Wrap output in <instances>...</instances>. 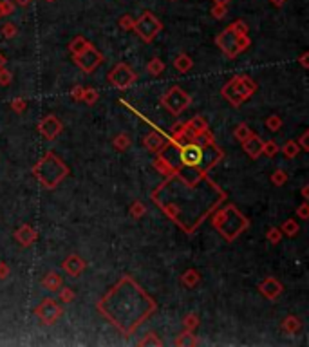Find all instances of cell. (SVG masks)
Listing matches in <instances>:
<instances>
[{
  "label": "cell",
  "instance_id": "cell-1",
  "mask_svg": "<svg viewBox=\"0 0 309 347\" xmlns=\"http://www.w3.org/2000/svg\"><path fill=\"white\" fill-rule=\"evenodd\" d=\"M33 174L40 179V183L45 188L53 190V188H56V186L60 185V181L69 174V168L58 156H54L53 152H49V154H45L44 159H42L38 165H35Z\"/></svg>",
  "mask_w": 309,
  "mask_h": 347
},
{
  "label": "cell",
  "instance_id": "cell-2",
  "mask_svg": "<svg viewBox=\"0 0 309 347\" xmlns=\"http://www.w3.org/2000/svg\"><path fill=\"white\" fill-rule=\"evenodd\" d=\"M257 90V83L248 76H235L223 87L221 94L228 99L233 107L242 105V101H246L253 92Z\"/></svg>",
  "mask_w": 309,
  "mask_h": 347
},
{
  "label": "cell",
  "instance_id": "cell-3",
  "mask_svg": "<svg viewBox=\"0 0 309 347\" xmlns=\"http://www.w3.org/2000/svg\"><path fill=\"white\" fill-rule=\"evenodd\" d=\"M161 29H163L161 20H159L154 13H150V11H145L134 24V31L138 33L139 38L143 42H147V44H150V42L159 35Z\"/></svg>",
  "mask_w": 309,
  "mask_h": 347
},
{
  "label": "cell",
  "instance_id": "cell-4",
  "mask_svg": "<svg viewBox=\"0 0 309 347\" xmlns=\"http://www.w3.org/2000/svg\"><path fill=\"white\" fill-rule=\"evenodd\" d=\"M190 96L184 92L181 87H172L168 92L161 98V103L165 108H168L174 116H179L181 112H184L190 107Z\"/></svg>",
  "mask_w": 309,
  "mask_h": 347
},
{
  "label": "cell",
  "instance_id": "cell-5",
  "mask_svg": "<svg viewBox=\"0 0 309 347\" xmlns=\"http://www.w3.org/2000/svg\"><path fill=\"white\" fill-rule=\"evenodd\" d=\"M35 315L44 322L45 325H53L62 318L63 307L54 298H44L35 309Z\"/></svg>",
  "mask_w": 309,
  "mask_h": 347
},
{
  "label": "cell",
  "instance_id": "cell-6",
  "mask_svg": "<svg viewBox=\"0 0 309 347\" xmlns=\"http://www.w3.org/2000/svg\"><path fill=\"white\" fill-rule=\"evenodd\" d=\"M74 62H76V65L83 72H92V71H96V69L99 67V63L103 62V54L96 49L94 45L89 44L81 53H78L76 56H74Z\"/></svg>",
  "mask_w": 309,
  "mask_h": 347
},
{
  "label": "cell",
  "instance_id": "cell-7",
  "mask_svg": "<svg viewBox=\"0 0 309 347\" xmlns=\"http://www.w3.org/2000/svg\"><path fill=\"white\" fill-rule=\"evenodd\" d=\"M136 80H138V74H136V72L130 69V65H127V63H118L116 67L109 72V81H111L114 87H118V89H127V87L132 85Z\"/></svg>",
  "mask_w": 309,
  "mask_h": 347
},
{
  "label": "cell",
  "instance_id": "cell-8",
  "mask_svg": "<svg viewBox=\"0 0 309 347\" xmlns=\"http://www.w3.org/2000/svg\"><path fill=\"white\" fill-rule=\"evenodd\" d=\"M239 36L241 35H237V33L232 29V26H230L215 38V42L219 45V49L223 51L228 58H235V56L241 53V51H239Z\"/></svg>",
  "mask_w": 309,
  "mask_h": 347
},
{
  "label": "cell",
  "instance_id": "cell-9",
  "mask_svg": "<svg viewBox=\"0 0 309 347\" xmlns=\"http://www.w3.org/2000/svg\"><path fill=\"white\" fill-rule=\"evenodd\" d=\"M202 158H204V152L197 141H188L179 149V159L184 167H199Z\"/></svg>",
  "mask_w": 309,
  "mask_h": 347
},
{
  "label": "cell",
  "instance_id": "cell-10",
  "mask_svg": "<svg viewBox=\"0 0 309 347\" xmlns=\"http://www.w3.org/2000/svg\"><path fill=\"white\" fill-rule=\"evenodd\" d=\"M62 131H63L62 122H60L56 116H53V114L45 116L44 120L38 123V132L44 136L45 140H49V141L51 140H56V138L62 134Z\"/></svg>",
  "mask_w": 309,
  "mask_h": 347
},
{
  "label": "cell",
  "instance_id": "cell-11",
  "mask_svg": "<svg viewBox=\"0 0 309 347\" xmlns=\"http://www.w3.org/2000/svg\"><path fill=\"white\" fill-rule=\"evenodd\" d=\"M259 291H260L262 297L269 298V300H275V298H278L280 295H282L284 286L280 284L275 277H268V279H264L259 284Z\"/></svg>",
  "mask_w": 309,
  "mask_h": 347
},
{
  "label": "cell",
  "instance_id": "cell-12",
  "mask_svg": "<svg viewBox=\"0 0 309 347\" xmlns=\"http://www.w3.org/2000/svg\"><path fill=\"white\" fill-rule=\"evenodd\" d=\"M62 268L65 273H69L71 277H80L87 268V262L80 257V255H69L65 261L62 262Z\"/></svg>",
  "mask_w": 309,
  "mask_h": 347
},
{
  "label": "cell",
  "instance_id": "cell-13",
  "mask_svg": "<svg viewBox=\"0 0 309 347\" xmlns=\"http://www.w3.org/2000/svg\"><path fill=\"white\" fill-rule=\"evenodd\" d=\"M143 145H145V149H147L148 152L159 154V152H163V150L166 149V140L163 138L161 134H159V132H148V134L145 136Z\"/></svg>",
  "mask_w": 309,
  "mask_h": 347
},
{
  "label": "cell",
  "instance_id": "cell-14",
  "mask_svg": "<svg viewBox=\"0 0 309 347\" xmlns=\"http://www.w3.org/2000/svg\"><path fill=\"white\" fill-rule=\"evenodd\" d=\"M262 145H264V141L260 140L257 134L251 132L250 138H246V140L242 141V149H244V152H246L251 159H257L260 154H262Z\"/></svg>",
  "mask_w": 309,
  "mask_h": 347
},
{
  "label": "cell",
  "instance_id": "cell-15",
  "mask_svg": "<svg viewBox=\"0 0 309 347\" xmlns=\"http://www.w3.org/2000/svg\"><path fill=\"white\" fill-rule=\"evenodd\" d=\"M15 239H17V243L20 244V246L27 248V246H31V244L36 241V232L33 230L29 224H24L15 232Z\"/></svg>",
  "mask_w": 309,
  "mask_h": 347
},
{
  "label": "cell",
  "instance_id": "cell-16",
  "mask_svg": "<svg viewBox=\"0 0 309 347\" xmlns=\"http://www.w3.org/2000/svg\"><path fill=\"white\" fill-rule=\"evenodd\" d=\"M63 286V279L56 273V271H49L47 275L42 279V288L47 291H58Z\"/></svg>",
  "mask_w": 309,
  "mask_h": 347
},
{
  "label": "cell",
  "instance_id": "cell-17",
  "mask_svg": "<svg viewBox=\"0 0 309 347\" xmlns=\"http://www.w3.org/2000/svg\"><path fill=\"white\" fill-rule=\"evenodd\" d=\"M184 127H186V131H190L193 136H197V134H201V132L208 131V122H206L202 116H195L193 120L184 123Z\"/></svg>",
  "mask_w": 309,
  "mask_h": 347
},
{
  "label": "cell",
  "instance_id": "cell-18",
  "mask_svg": "<svg viewBox=\"0 0 309 347\" xmlns=\"http://www.w3.org/2000/svg\"><path fill=\"white\" fill-rule=\"evenodd\" d=\"M282 329L286 331L287 334H296L302 329V320L298 316H293V315L286 316L282 322Z\"/></svg>",
  "mask_w": 309,
  "mask_h": 347
},
{
  "label": "cell",
  "instance_id": "cell-19",
  "mask_svg": "<svg viewBox=\"0 0 309 347\" xmlns=\"http://www.w3.org/2000/svg\"><path fill=\"white\" fill-rule=\"evenodd\" d=\"M174 67L177 69L179 72H188L190 69L193 67V60L190 58L186 53H181V54H177V56H175Z\"/></svg>",
  "mask_w": 309,
  "mask_h": 347
},
{
  "label": "cell",
  "instance_id": "cell-20",
  "mask_svg": "<svg viewBox=\"0 0 309 347\" xmlns=\"http://www.w3.org/2000/svg\"><path fill=\"white\" fill-rule=\"evenodd\" d=\"M199 340L195 338V334H193V331H188L184 329V333H181L179 336H177V340H175V345L179 347H193L197 345Z\"/></svg>",
  "mask_w": 309,
  "mask_h": 347
},
{
  "label": "cell",
  "instance_id": "cell-21",
  "mask_svg": "<svg viewBox=\"0 0 309 347\" xmlns=\"http://www.w3.org/2000/svg\"><path fill=\"white\" fill-rule=\"evenodd\" d=\"M165 69H166L165 62H163L161 58H157V56L147 63V71H148V74H152V76H159V74H163Z\"/></svg>",
  "mask_w": 309,
  "mask_h": 347
},
{
  "label": "cell",
  "instance_id": "cell-22",
  "mask_svg": "<svg viewBox=\"0 0 309 347\" xmlns=\"http://www.w3.org/2000/svg\"><path fill=\"white\" fill-rule=\"evenodd\" d=\"M130 136L129 134H125V132H121V134H118L114 140H112V147L116 150H120V152H125L127 149L130 147Z\"/></svg>",
  "mask_w": 309,
  "mask_h": 347
},
{
  "label": "cell",
  "instance_id": "cell-23",
  "mask_svg": "<svg viewBox=\"0 0 309 347\" xmlns=\"http://www.w3.org/2000/svg\"><path fill=\"white\" fill-rule=\"evenodd\" d=\"M181 280H183L184 286H188V288H193V286L199 284V280H201V275H199V271L195 270H186L183 273V277H181Z\"/></svg>",
  "mask_w": 309,
  "mask_h": 347
},
{
  "label": "cell",
  "instance_id": "cell-24",
  "mask_svg": "<svg viewBox=\"0 0 309 347\" xmlns=\"http://www.w3.org/2000/svg\"><path fill=\"white\" fill-rule=\"evenodd\" d=\"M89 44H90V42H87L83 36H76V38H72L71 44H69V51L72 53V56H76V54L81 53V51L85 49Z\"/></svg>",
  "mask_w": 309,
  "mask_h": 347
},
{
  "label": "cell",
  "instance_id": "cell-25",
  "mask_svg": "<svg viewBox=\"0 0 309 347\" xmlns=\"http://www.w3.org/2000/svg\"><path fill=\"white\" fill-rule=\"evenodd\" d=\"M298 152H300V147H298V143H296V141L289 140V141H286V143H284L282 154L286 156L287 159L296 158V156H298Z\"/></svg>",
  "mask_w": 309,
  "mask_h": 347
},
{
  "label": "cell",
  "instance_id": "cell-26",
  "mask_svg": "<svg viewBox=\"0 0 309 347\" xmlns=\"http://www.w3.org/2000/svg\"><path fill=\"white\" fill-rule=\"evenodd\" d=\"M99 99V92L92 87H83V96H81V101H85L87 105H94Z\"/></svg>",
  "mask_w": 309,
  "mask_h": 347
},
{
  "label": "cell",
  "instance_id": "cell-27",
  "mask_svg": "<svg viewBox=\"0 0 309 347\" xmlns=\"http://www.w3.org/2000/svg\"><path fill=\"white\" fill-rule=\"evenodd\" d=\"M298 230H300V228H298V222H296L295 219H287L282 224V228H280V232L286 234L287 237H295V235L298 234Z\"/></svg>",
  "mask_w": 309,
  "mask_h": 347
},
{
  "label": "cell",
  "instance_id": "cell-28",
  "mask_svg": "<svg viewBox=\"0 0 309 347\" xmlns=\"http://www.w3.org/2000/svg\"><path fill=\"white\" fill-rule=\"evenodd\" d=\"M233 136H235V140L242 143L246 138H250V136H251V129L246 125V123H239V125L235 127V132H233Z\"/></svg>",
  "mask_w": 309,
  "mask_h": 347
},
{
  "label": "cell",
  "instance_id": "cell-29",
  "mask_svg": "<svg viewBox=\"0 0 309 347\" xmlns=\"http://www.w3.org/2000/svg\"><path fill=\"white\" fill-rule=\"evenodd\" d=\"M58 297H60V302L62 304H69V302L74 300L76 293H74V289L72 288H65V286H62V288L58 289Z\"/></svg>",
  "mask_w": 309,
  "mask_h": 347
},
{
  "label": "cell",
  "instance_id": "cell-30",
  "mask_svg": "<svg viewBox=\"0 0 309 347\" xmlns=\"http://www.w3.org/2000/svg\"><path fill=\"white\" fill-rule=\"evenodd\" d=\"M134 24H136V18L132 15H123L120 17L118 20V26L123 29V31H134Z\"/></svg>",
  "mask_w": 309,
  "mask_h": 347
},
{
  "label": "cell",
  "instance_id": "cell-31",
  "mask_svg": "<svg viewBox=\"0 0 309 347\" xmlns=\"http://www.w3.org/2000/svg\"><path fill=\"white\" fill-rule=\"evenodd\" d=\"M145 212H147V208H145V204L141 203V201H136V203H132V206H130V217H132V219H141V217L145 215Z\"/></svg>",
  "mask_w": 309,
  "mask_h": 347
},
{
  "label": "cell",
  "instance_id": "cell-32",
  "mask_svg": "<svg viewBox=\"0 0 309 347\" xmlns=\"http://www.w3.org/2000/svg\"><path fill=\"white\" fill-rule=\"evenodd\" d=\"M154 167H156L157 170L161 172V174H165V176H168V174H170V170H172L170 163L166 161V159L163 158V156H157L156 161H154Z\"/></svg>",
  "mask_w": 309,
  "mask_h": 347
},
{
  "label": "cell",
  "instance_id": "cell-33",
  "mask_svg": "<svg viewBox=\"0 0 309 347\" xmlns=\"http://www.w3.org/2000/svg\"><path fill=\"white\" fill-rule=\"evenodd\" d=\"M278 150H280V147H278L277 141H273V140L264 141V145H262V154H266L268 158H273Z\"/></svg>",
  "mask_w": 309,
  "mask_h": 347
},
{
  "label": "cell",
  "instance_id": "cell-34",
  "mask_svg": "<svg viewBox=\"0 0 309 347\" xmlns=\"http://www.w3.org/2000/svg\"><path fill=\"white\" fill-rule=\"evenodd\" d=\"M266 127H268L271 132L280 131V127H282V118L277 116V114H271V116L266 120Z\"/></svg>",
  "mask_w": 309,
  "mask_h": 347
},
{
  "label": "cell",
  "instance_id": "cell-35",
  "mask_svg": "<svg viewBox=\"0 0 309 347\" xmlns=\"http://www.w3.org/2000/svg\"><path fill=\"white\" fill-rule=\"evenodd\" d=\"M183 325H184V329L195 331V329L199 327V316H197V315H193V313H190V315L184 316Z\"/></svg>",
  "mask_w": 309,
  "mask_h": 347
},
{
  "label": "cell",
  "instance_id": "cell-36",
  "mask_svg": "<svg viewBox=\"0 0 309 347\" xmlns=\"http://www.w3.org/2000/svg\"><path fill=\"white\" fill-rule=\"evenodd\" d=\"M0 31H2V36H4V38H15V36L18 35V27L11 22H6Z\"/></svg>",
  "mask_w": 309,
  "mask_h": 347
},
{
  "label": "cell",
  "instance_id": "cell-37",
  "mask_svg": "<svg viewBox=\"0 0 309 347\" xmlns=\"http://www.w3.org/2000/svg\"><path fill=\"white\" fill-rule=\"evenodd\" d=\"M266 239L269 241L271 244H278L280 241H282V232H280V228H269V232L266 234Z\"/></svg>",
  "mask_w": 309,
  "mask_h": 347
},
{
  "label": "cell",
  "instance_id": "cell-38",
  "mask_svg": "<svg viewBox=\"0 0 309 347\" xmlns=\"http://www.w3.org/2000/svg\"><path fill=\"white\" fill-rule=\"evenodd\" d=\"M15 8H17V4H15L13 0H0L2 17H9V15H13L15 13Z\"/></svg>",
  "mask_w": 309,
  "mask_h": 347
},
{
  "label": "cell",
  "instance_id": "cell-39",
  "mask_svg": "<svg viewBox=\"0 0 309 347\" xmlns=\"http://www.w3.org/2000/svg\"><path fill=\"white\" fill-rule=\"evenodd\" d=\"M287 181V174L284 170H275L273 176H271V183H273L275 186H282L286 185Z\"/></svg>",
  "mask_w": 309,
  "mask_h": 347
},
{
  "label": "cell",
  "instance_id": "cell-40",
  "mask_svg": "<svg viewBox=\"0 0 309 347\" xmlns=\"http://www.w3.org/2000/svg\"><path fill=\"white\" fill-rule=\"evenodd\" d=\"M226 13H228V8L223 4H214V8H212V17L215 18V20H221V18L226 17Z\"/></svg>",
  "mask_w": 309,
  "mask_h": 347
},
{
  "label": "cell",
  "instance_id": "cell-41",
  "mask_svg": "<svg viewBox=\"0 0 309 347\" xmlns=\"http://www.w3.org/2000/svg\"><path fill=\"white\" fill-rule=\"evenodd\" d=\"M161 340L157 338V334L156 333H148L147 336H145L141 342H139V345L141 347H145V345H161Z\"/></svg>",
  "mask_w": 309,
  "mask_h": 347
},
{
  "label": "cell",
  "instance_id": "cell-42",
  "mask_svg": "<svg viewBox=\"0 0 309 347\" xmlns=\"http://www.w3.org/2000/svg\"><path fill=\"white\" fill-rule=\"evenodd\" d=\"M11 81H13V74H11V72H9L8 69H4V67L0 69V85L6 87V85H9Z\"/></svg>",
  "mask_w": 309,
  "mask_h": 347
},
{
  "label": "cell",
  "instance_id": "cell-43",
  "mask_svg": "<svg viewBox=\"0 0 309 347\" xmlns=\"http://www.w3.org/2000/svg\"><path fill=\"white\" fill-rule=\"evenodd\" d=\"M296 217H298V219H302V221L309 219V204H307V201H304V203L298 206V210H296Z\"/></svg>",
  "mask_w": 309,
  "mask_h": 347
},
{
  "label": "cell",
  "instance_id": "cell-44",
  "mask_svg": "<svg viewBox=\"0 0 309 347\" xmlns=\"http://www.w3.org/2000/svg\"><path fill=\"white\" fill-rule=\"evenodd\" d=\"M11 107H13L15 112H24L26 107H27V103H26V99L24 98H15L13 103H11Z\"/></svg>",
  "mask_w": 309,
  "mask_h": 347
},
{
  "label": "cell",
  "instance_id": "cell-45",
  "mask_svg": "<svg viewBox=\"0 0 309 347\" xmlns=\"http://www.w3.org/2000/svg\"><path fill=\"white\" fill-rule=\"evenodd\" d=\"M232 29L235 33H237V35H248V26L244 22H242V20H237V22H233L232 24Z\"/></svg>",
  "mask_w": 309,
  "mask_h": 347
},
{
  "label": "cell",
  "instance_id": "cell-46",
  "mask_svg": "<svg viewBox=\"0 0 309 347\" xmlns=\"http://www.w3.org/2000/svg\"><path fill=\"white\" fill-rule=\"evenodd\" d=\"M298 143V147H300L302 150H305V152H309V132L305 131L304 134L300 136V140L296 141Z\"/></svg>",
  "mask_w": 309,
  "mask_h": 347
},
{
  "label": "cell",
  "instance_id": "cell-47",
  "mask_svg": "<svg viewBox=\"0 0 309 347\" xmlns=\"http://www.w3.org/2000/svg\"><path fill=\"white\" fill-rule=\"evenodd\" d=\"M81 96H83V87L81 85H74L71 90V98L74 99V101H80Z\"/></svg>",
  "mask_w": 309,
  "mask_h": 347
},
{
  "label": "cell",
  "instance_id": "cell-48",
  "mask_svg": "<svg viewBox=\"0 0 309 347\" xmlns=\"http://www.w3.org/2000/svg\"><path fill=\"white\" fill-rule=\"evenodd\" d=\"M9 273H11V270H9L8 264H6V262H0V280L8 279Z\"/></svg>",
  "mask_w": 309,
  "mask_h": 347
},
{
  "label": "cell",
  "instance_id": "cell-49",
  "mask_svg": "<svg viewBox=\"0 0 309 347\" xmlns=\"http://www.w3.org/2000/svg\"><path fill=\"white\" fill-rule=\"evenodd\" d=\"M300 63H302V67L304 69H309V53H302Z\"/></svg>",
  "mask_w": 309,
  "mask_h": 347
},
{
  "label": "cell",
  "instance_id": "cell-50",
  "mask_svg": "<svg viewBox=\"0 0 309 347\" xmlns=\"http://www.w3.org/2000/svg\"><path fill=\"white\" fill-rule=\"evenodd\" d=\"M13 2H15L17 6H20V8H27V6L31 4L33 0H13Z\"/></svg>",
  "mask_w": 309,
  "mask_h": 347
},
{
  "label": "cell",
  "instance_id": "cell-51",
  "mask_svg": "<svg viewBox=\"0 0 309 347\" xmlns=\"http://www.w3.org/2000/svg\"><path fill=\"white\" fill-rule=\"evenodd\" d=\"M269 2H271V4H273L275 8H282V6L286 4L287 0H269Z\"/></svg>",
  "mask_w": 309,
  "mask_h": 347
},
{
  "label": "cell",
  "instance_id": "cell-52",
  "mask_svg": "<svg viewBox=\"0 0 309 347\" xmlns=\"http://www.w3.org/2000/svg\"><path fill=\"white\" fill-rule=\"evenodd\" d=\"M302 197L305 199V201H307V197H309V186L305 185L304 188H302Z\"/></svg>",
  "mask_w": 309,
  "mask_h": 347
},
{
  "label": "cell",
  "instance_id": "cell-53",
  "mask_svg": "<svg viewBox=\"0 0 309 347\" xmlns=\"http://www.w3.org/2000/svg\"><path fill=\"white\" fill-rule=\"evenodd\" d=\"M212 2H214V4H223V6H228L230 2H232V0H212Z\"/></svg>",
  "mask_w": 309,
  "mask_h": 347
},
{
  "label": "cell",
  "instance_id": "cell-54",
  "mask_svg": "<svg viewBox=\"0 0 309 347\" xmlns=\"http://www.w3.org/2000/svg\"><path fill=\"white\" fill-rule=\"evenodd\" d=\"M4 65H6V56H4L2 53H0V69L4 67Z\"/></svg>",
  "mask_w": 309,
  "mask_h": 347
},
{
  "label": "cell",
  "instance_id": "cell-55",
  "mask_svg": "<svg viewBox=\"0 0 309 347\" xmlns=\"http://www.w3.org/2000/svg\"><path fill=\"white\" fill-rule=\"evenodd\" d=\"M0 20H2V9H0Z\"/></svg>",
  "mask_w": 309,
  "mask_h": 347
},
{
  "label": "cell",
  "instance_id": "cell-56",
  "mask_svg": "<svg viewBox=\"0 0 309 347\" xmlns=\"http://www.w3.org/2000/svg\"><path fill=\"white\" fill-rule=\"evenodd\" d=\"M45 2H54V0H45Z\"/></svg>",
  "mask_w": 309,
  "mask_h": 347
}]
</instances>
